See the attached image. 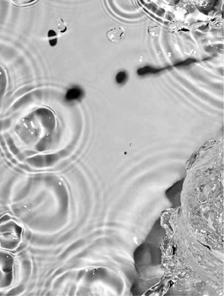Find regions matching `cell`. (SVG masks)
<instances>
[{
  "label": "cell",
  "mask_w": 224,
  "mask_h": 296,
  "mask_svg": "<svg viewBox=\"0 0 224 296\" xmlns=\"http://www.w3.org/2000/svg\"><path fill=\"white\" fill-rule=\"evenodd\" d=\"M127 78V73L124 71L118 72L116 77V81L117 84H121L126 82Z\"/></svg>",
  "instance_id": "cell-6"
},
{
  "label": "cell",
  "mask_w": 224,
  "mask_h": 296,
  "mask_svg": "<svg viewBox=\"0 0 224 296\" xmlns=\"http://www.w3.org/2000/svg\"><path fill=\"white\" fill-rule=\"evenodd\" d=\"M37 1H11V2L14 5L18 6H26V5H30L32 4L35 3Z\"/></svg>",
  "instance_id": "cell-7"
},
{
  "label": "cell",
  "mask_w": 224,
  "mask_h": 296,
  "mask_svg": "<svg viewBox=\"0 0 224 296\" xmlns=\"http://www.w3.org/2000/svg\"><path fill=\"white\" fill-rule=\"evenodd\" d=\"M57 42H58V39H57V38L49 40V43H50V45L51 47L55 46L57 44Z\"/></svg>",
  "instance_id": "cell-9"
},
{
  "label": "cell",
  "mask_w": 224,
  "mask_h": 296,
  "mask_svg": "<svg viewBox=\"0 0 224 296\" xmlns=\"http://www.w3.org/2000/svg\"><path fill=\"white\" fill-rule=\"evenodd\" d=\"M18 265L11 252L0 249V291L13 288L18 281Z\"/></svg>",
  "instance_id": "cell-1"
},
{
  "label": "cell",
  "mask_w": 224,
  "mask_h": 296,
  "mask_svg": "<svg viewBox=\"0 0 224 296\" xmlns=\"http://www.w3.org/2000/svg\"><path fill=\"white\" fill-rule=\"evenodd\" d=\"M57 28L62 33H65L67 30L66 23L62 18H59L57 22Z\"/></svg>",
  "instance_id": "cell-8"
},
{
  "label": "cell",
  "mask_w": 224,
  "mask_h": 296,
  "mask_svg": "<svg viewBox=\"0 0 224 296\" xmlns=\"http://www.w3.org/2000/svg\"><path fill=\"white\" fill-rule=\"evenodd\" d=\"M106 37L111 42L116 43L124 39L125 31L122 27H114L107 31Z\"/></svg>",
  "instance_id": "cell-3"
},
{
  "label": "cell",
  "mask_w": 224,
  "mask_h": 296,
  "mask_svg": "<svg viewBox=\"0 0 224 296\" xmlns=\"http://www.w3.org/2000/svg\"><path fill=\"white\" fill-rule=\"evenodd\" d=\"M148 33L151 38L156 39L158 38L161 32V27L157 25H150L148 27Z\"/></svg>",
  "instance_id": "cell-5"
},
{
  "label": "cell",
  "mask_w": 224,
  "mask_h": 296,
  "mask_svg": "<svg viewBox=\"0 0 224 296\" xmlns=\"http://www.w3.org/2000/svg\"><path fill=\"white\" fill-rule=\"evenodd\" d=\"M23 239V232L16 225H5L0 228V249L11 252L21 245Z\"/></svg>",
  "instance_id": "cell-2"
},
{
  "label": "cell",
  "mask_w": 224,
  "mask_h": 296,
  "mask_svg": "<svg viewBox=\"0 0 224 296\" xmlns=\"http://www.w3.org/2000/svg\"><path fill=\"white\" fill-rule=\"evenodd\" d=\"M83 90L77 86H73L69 89L65 95V99L68 101L78 100L83 96Z\"/></svg>",
  "instance_id": "cell-4"
},
{
  "label": "cell",
  "mask_w": 224,
  "mask_h": 296,
  "mask_svg": "<svg viewBox=\"0 0 224 296\" xmlns=\"http://www.w3.org/2000/svg\"><path fill=\"white\" fill-rule=\"evenodd\" d=\"M56 36H57V34H56L55 31H54L53 30H50L48 32V36L49 38H52V37H56Z\"/></svg>",
  "instance_id": "cell-10"
}]
</instances>
